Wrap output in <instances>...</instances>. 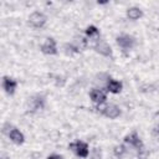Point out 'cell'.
<instances>
[{
  "label": "cell",
  "instance_id": "4",
  "mask_svg": "<svg viewBox=\"0 0 159 159\" xmlns=\"http://www.w3.org/2000/svg\"><path fill=\"white\" fill-rule=\"evenodd\" d=\"M123 140H124V143H128L129 145H132V147L137 148L138 150L143 149V142H142V140H140V138L138 137L137 132H132L130 134L125 135Z\"/></svg>",
  "mask_w": 159,
  "mask_h": 159
},
{
  "label": "cell",
  "instance_id": "18",
  "mask_svg": "<svg viewBox=\"0 0 159 159\" xmlns=\"http://www.w3.org/2000/svg\"><path fill=\"white\" fill-rule=\"evenodd\" d=\"M4 159H6V158H4Z\"/></svg>",
  "mask_w": 159,
  "mask_h": 159
},
{
  "label": "cell",
  "instance_id": "15",
  "mask_svg": "<svg viewBox=\"0 0 159 159\" xmlns=\"http://www.w3.org/2000/svg\"><path fill=\"white\" fill-rule=\"evenodd\" d=\"M147 154H148V153L144 150V148L140 149V150H138V158H139V159H145V158H147Z\"/></svg>",
  "mask_w": 159,
  "mask_h": 159
},
{
  "label": "cell",
  "instance_id": "13",
  "mask_svg": "<svg viewBox=\"0 0 159 159\" xmlns=\"http://www.w3.org/2000/svg\"><path fill=\"white\" fill-rule=\"evenodd\" d=\"M86 35L89 36V37H94V36H98L99 35V31H98V29L96 26L91 25V26H88L86 29Z\"/></svg>",
  "mask_w": 159,
  "mask_h": 159
},
{
  "label": "cell",
  "instance_id": "12",
  "mask_svg": "<svg viewBox=\"0 0 159 159\" xmlns=\"http://www.w3.org/2000/svg\"><path fill=\"white\" fill-rule=\"evenodd\" d=\"M127 16H128L130 20H138L139 17L143 16V12H142V10H140L139 7L133 6V7H129V9L127 10Z\"/></svg>",
  "mask_w": 159,
  "mask_h": 159
},
{
  "label": "cell",
  "instance_id": "2",
  "mask_svg": "<svg viewBox=\"0 0 159 159\" xmlns=\"http://www.w3.org/2000/svg\"><path fill=\"white\" fill-rule=\"evenodd\" d=\"M135 43V40L133 36H129V35H120L117 37V45L124 50H129L134 46Z\"/></svg>",
  "mask_w": 159,
  "mask_h": 159
},
{
  "label": "cell",
  "instance_id": "3",
  "mask_svg": "<svg viewBox=\"0 0 159 159\" xmlns=\"http://www.w3.org/2000/svg\"><path fill=\"white\" fill-rule=\"evenodd\" d=\"M29 21L34 27H42L46 22V16L40 11H35L30 15Z\"/></svg>",
  "mask_w": 159,
  "mask_h": 159
},
{
  "label": "cell",
  "instance_id": "17",
  "mask_svg": "<svg viewBox=\"0 0 159 159\" xmlns=\"http://www.w3.org/2000/svg\"><path fill=\"white\" fill-rule=\"evenodd\" d=\"M47 159H62V157H60V155H56V154H52V155H50Z\"/></svg>",
  "mask_w": 159,
  "mask_h": 159
},
{
  "label": "cell",
  "instance_id": "10",
  "mask_svg": "<svg viewBox=\"0 0 159 159\" xmlns=\"http://www.w3.org/2000/svg\"><path fill=\"white\" fill-rule=\"evenodd\" d=\"M9 138L11 139V142H14L15 144H22L24 143V134L19 130V129H16V128H12L10 132H9Z\"/></svg>",
  "mask_w": 159,
  "mask_h": 159
},
{
  "label": "cell",
  "instance_id": "1",
  "mask_svg": "<svg viewBox=\"0 0 159 159\" xmlns=\"http://www.w3.org/2000/svg\"><path fill=\"white\" fill-rule=\"evenodd\" d=\"M70 149H72L75 153H76V155H78V157H81V158H86L87 155H88V145H87V143H84V142H81V140H77V142H75V143H71L70 145Z\"/></svg>",
  "mask_w": 159,
  "mask_h": 159
},
{
  "label": "cell",
  "instance_id": "6",
  "mask_svg": "<svg viewBox=\"0 0 159 159\" xmlns=\"http://www.w3.org/2000/svg\"><path fill=\"white\" fill-rule=\"evenodd\" d=\"M102 113L106 116V117H108V118H111V119H116V118H118L119 116H120V109H119V107H117L116 104H108V106H106L103 109H102Z\"/></svg>",
  "mask_w": 159,
  "mask_h": 159
},
{
  "label": "cell",
  "instance_id": "7",
  "mask_svg": "<svg viewBox=\"0 0 159 159\" xmlns=\"http://www.w3.org/2000/svg\"><path fill=\"white\" fill-rule=\"evenodd\" d=\"M89 97H91V99H92L94 103L102 104V103H104V101H106V98H107V94H106V92H104L103 89L94 88V89H92V91L89 92Z\"/></svg>",
  "mask_w": 159,
  "mask_h": 159
},
{
  "label": "cell",
  "instance_id": "16",
  "mask_svg": "<svg viewBox=\"0 0 159 159\" xmlns=\"http://www.w3.org/2000/svg\"><path fill=\"white\" fill-rule=\"evenodd\" d=\"M153 133H154L155 135H159V124L154 127V129H153Z\"/></svg>",
  "mask_w": 159,
  "mask_h": 159
},
{
  "label": "cell",
  "instance_id": "5",
  "mask_svg": "<svg viewBox=\"0 0 159 159\" xmlns=\"http://www.w3.org/2000/svg\"><path fill=\"white\" fill-rule=\"evenodd\" d=\"M41 51L46 55H56L57 48H56V42L52 37H47L45 42L41 45Z\"/></svg>",
  "mask_w": 159,
  "mask_h": 159
},
{
  "label": "cell",
  "instance_id": "9",
  "mask_svg": "<svg viewBox=\"0 0 159 159\" xmlns=\"http://www.w3.org/2000/svg\"><path fill=\"white\" fill-rule=\"evenodd\" d=\"M16 86H17V82L15 80H12L10 77H6V76L2 78V87H4V89L7 94H12L16 89Z\"/></svg>",
  "mask_w": 159,
  "mask_h": 159
},
{
  "label": "cell",
  "instance_id": "14",
  "mask_svg": "<svg viewBox=\"0 0 159 159\" xmlns=\"http://www.w3.org/2000/svg\"><path fill=\"white\" fill-rule=\"evenodd\" d=\"M124 153H125V148H124V145H116V147H114V155H116V157L120 158Z\"/></svg>",
  "mask_w": 159,
  "mask_h": 159
},
{
  "label": "cell",
  "instance_id": "11",
  "mask_svg": "<svg viewBox=\"0 0 159 159\" xmlns=\"http://www.w3.org/2000/svg\"><path fill=\"white\" fill-rule=\"evenodd\" d=\"M107 89L112 93H119L122 91V83L119 81H116L113 78H108L107 82Z\"/></svg>",
  "mask_w": 159,
  "mask_h": 159
},
{
  "label": "cell",
  "instance_id": "8",
  "mask_svg": "<svg viewBox=\"0 0 159 159\" xmlns=\"http://www.w3.org/2000/svg\"><path fill=\"white\" fill-rule=\"evenodd\" d=\"M94 50H96L98 53L103 55V56H111V55H112V48H111V46H109L106 41H102V40H99V41L94 45Z\"/></svg>",
  "mask_w": 159,
  "mask_h": 159
}]
</instances>
